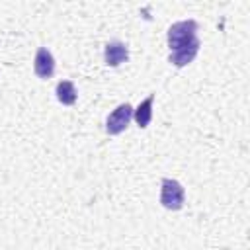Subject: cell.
I'll list each match as a JSON object with an SVG mask.
<instances>
[{
	"mask_svg": "<svg viewBox=\"0 0 250 250\" xmlns=\"http://www.w3.org/2000/svg\"><path fill=\"white\" fill-rule=\"evenodd\" d=\"M55 94H57V100L62 105H72L76 102V98H78L76 88H74V84L70 80H61L57 84V88H55Z\"/></svg>",
	"mask_w": 250,
	"mask_h": 250,
	"instance_id": "obj_7",
	"label": "cell"
},
{
	"mask_svg": "<svg viewBox=\"0 0 250 250\" xmlns=\"http://www.w3.org/2000/svg\"><path fill=\"white\" fill-rule=\"evenodd\" d=\"M104 59H105V64L107 66H119L121 62H125L129 59V49L121 41H109L105 45Z\"/></svg>",
	"mask_w": 250,
	"mask_h": 250,
	"instance_id": "obj_5",
	"label": "cell"
},
{
	"mask_svg": "<svg viewBox=\"0 0 250 250\" xmlns=\"http://www.w3.org/2000/svg\"><path fill=\"white\" fill-rule=\"evenodd\" d=\"M197 51H199V45H191V47H186V49H180V51L170 53L168 61H170L174 66H186V64H189V62L195 59Z\"/></svg>",
	"mask_w": 250,
	"mask_h": 250,
	"instance_id": "obj_8",
	"label": "cell"
},
{
	"mask_svg": "<svg viewBox=\"0 0 250 250\" xmlns=\"http://www.w3.org/2000/svg\"><path fill=\"white\" fill-rule=\"evenodd\" d=\"M184 199H186V191L182 184L178 180L164 178L160 184V203L170 211H178L184 207Z\"/></svg>",
	"mask_w": 250,
	"mask_h": 250,
	"instance_id": "obj_2",
	"label": "cell"
},
{
	"mask_svg": "<svg viewBox=\"0 0 250 250\" xmlns=\"http://www.w3.org/2000/svg\"><path fill=\"white\" fill-rule=\"evenodd\" d=\"M152 102H154V94H150L148 98H145V100L139 104V107L133 109V117H135V121H137V125H139L141 129L148 127V123H150V119H152Z\"/></svg>",
	"mask_w": 250,
	"mask_h": 250,
	"instance_id": "obj_6",
	"label": "cell"
},
{
	"mask_svg": "<svg viewBox=\"0 0 250 250\" xmlns=\"http://www.w3.org/2000/svg\"><path fill=\"white\" fill-rule=\"evenodd\" d=\"M191 45H199L197 39V21L193 20H184V21H176L170 25L168 29V47L170 53L191 47Z\"/></svg>",
	"mask_w": 250,
	"mask_h": 250,
	"instance_id": "obj_1",
	"label": "cell"
},
{
	"mask_svg": "<svg viewBox=\"0 0 250 250\" xmlns=\"http://www.w3.org/2000/svg\"><path fill=\"white\" fill-rule=\"evenodd\" d=\"M33 70L39 78H51L53 72H55V59L51 55L49 49L45 47H39L37 53H35V59H33Z\"/></svg>",
	"mask_w": 250,
	"mask_h": 250,
	"instance_id": "obj_4",
	"label": "cell"
},
{
	"mask_svg": "<svg viewBox=\"0 0 250 250\" xmlns=\"http://www.w3.org/2000/svg\"><path fill=\"white\" fill-rule=\"evenodd\" d=\"M133 119V107L131 104H121L117 105L109 115H107V121H105V131L109 135H119L127 129L129 121Z\"/></svg>",
	"mask_w": 250,
	"mask_h": 250,
	"instance_id": "obj_3",
	"label": "cell"
}]
</instances>
